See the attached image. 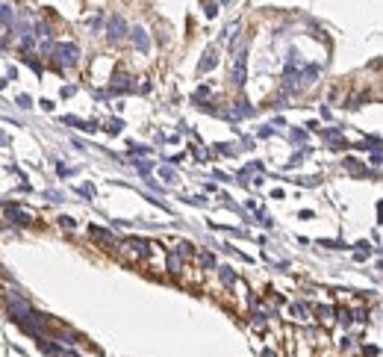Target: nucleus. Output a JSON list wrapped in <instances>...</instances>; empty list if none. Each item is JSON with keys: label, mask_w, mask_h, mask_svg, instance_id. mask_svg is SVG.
Returning a JSON list of instances; mask_svg holds the SVG:
<instances>
[{"label": "nucleus", "mask_w": 383, "mask_h": 357, "mask_svg": "<svg viewBox=\"0 0 383 357\" xmlns=\"http://www.w3.org/2000/svg\"><path fill=\"white\" fill-rule=\"evenodd\" d=\"M56 56H59V62H62V65H74L80 53H77V48H74V45H59V48H56Z\"/></svg>", "instance_id": "obj_1"}, {"label": "nucleus", "mask_w": 383, "mask_h": 357, "mask_svg": "<svg viewBox=\"0 0 383 357\" xmlns=\"http://www.w3.org/2000/svg\"><path fill=\"white\" fill-rule=\"evenodd\" d=\"M124 32H127V30H124V21H121V18H112L109 39H112V42H118V39H124Z\"/></svg>", "instance_id": "obj_2"}, {"label": "nucleus", "mask_w": 383, "mask_h": 357, "mask_svg": "<svg viewBox=\"0 0 383 357\" xmlns=\"http://www.w3.org/2000/svg\"><path fill=\"white\" fill-rule=\"evenodd\" d=\"M233 80L245 83V50H239V56H236V74H233Z\"/></svg>", "instance_id": "obj_3"}, {"label": "nucleus", "mask_w": 383, "mask_h": 357, "mask_svg": "<svg viewBox=\"0 0 383 357\" xmlns=\"http://www.w3.org/2000/svg\"><path fill=\"white\" fill-rule=\"evenodd\" d=\"M133 39H136V45H139V50H147V35L139 30V27H133Z\"/></svg>", "instance_id": "obj_4"}, {"label": "nucleus", "mask_w": 383, "mask_h": 357, "mask_svg": "<svg viewBox=\"0 0 383 357\" xmlns=\"http://www.w3.org/2000/svg\"><path fill=\"white\" fill-rule=\"evenodd\" d=\"M215 62H218V50H209V53H207V59L201 62V71H209Z\"/></svg>", "instance_id": "obj_5"}, {"label": "nucleus", "mask_w": 383, "mask_h": 357, "mask_svg": "<svg viewBox=\"0 0 383 357\" xmlns=\"http://www.w3.org/2000/svg\"><path fill=\"white\" fill-rule=\"evenodd\" d=\"M319 316L324 319V322H330V307H319Z\"/></svg>", "instance_id": "obj_6"}, {"label": "nucleus", "mask_w": 383, "mask_h": 357, "mask_svg": "<svg viewBox=\"0 0 383 357\" xmlns=\"http://www.w3.org/2000/svg\"><path fill=\"white\" fill-rule=\"evenodd\" d=\"M80 192H83V195H86V198H92V195H95V189H92V186H89V183H86V186H83V189H80Z\"/></svg>", "instance_id": "obj_7"}]
</instances>
